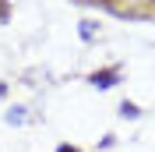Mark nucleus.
<instances>
[{"label": "nucleus", "instance_id": "obj_1", "mask_svg": "<svg viewBox=\"0 0 155 152\" xmlns=\"http://www.w3.org/2000/svg\"><path fill=\"white\" fill-rule=\"evenodd\" d=\"M116 81H120V64L102 67V71H92V74H88V85H92V88H113Z\"/></svg>", "mask_w": 155, "mask_h": 152}, {"label": "nucleus", "instance_id": "obj_2", "mask_svg": "<svg viewBox=\"0 0 155 152\" xmlns=\"http://www.w3.org/2000/svg\"><path fill=\"white\" fill-rule=\"evenodd\" d=\"M120 117H124V120H137V117H141V106H134V103H120Z\"/></svg>", "mask_w": 155, "mask_h": 152}, {"label": "nucleus", "instance_id": "obj_3", "mask_svg": "<svg viewBox=\"0 0 155 152\" xmlns=\"http://www.w3.org/2000/svg\"><path fill=\"white\" fill-rule=\"evenodd\" d=\"M95 21H81V39H85V43H92V39H95Z\"/></svg>", "mask_w": 155, "mask_h": 152}, {"label": "nucleus", "instance_id": "obj_4", "mask_svg": "<svg viewBox=\"0 0 155 152\" xmlns=\"http://www.w3.org/2000/svg\"><path fill=\"white\" fill-rule=\"evenodd\" d=\"M7 124H25V106H14V110H7Z\"/></svg>", "mask_w": 155, "mask_h": 152}, {"label": "nucleus", "instance_id": "obj_5", "mask_svg": "<svg viewBox=\"0 0 155 152\" xmlns=\"http://www.w3.org/2000/svg\"><path fill=\"white\" fill-rule=\"evenodd\" d=\"M7 18H11V4L0 0V25H7Z\"/></svg>", "mask_w": 155, "mask_h": 152}, {"label": "nucleus", "instance_id": "obj_6", "mask_svg": "<svg viewBox=\"0 0 155 152\" xmlns=\"http://www.w3.org/2000/svg\"><path fill=\"white\" fill-rule=\"evenodd\" d=\"M57 152H81L78 145H71V142H64V145H57Z\"/></svg>", "mask_w": 155, "mask_h": 152}, {"label": "nucleus", "instance_id": "obj_7", "mask_svg": "<svg viewBox=\"0 0 155 152\" xmlns=\"http://www.w3.org/2000/svg\"><path fill=\"white\" fill-rule=\"evenodd\" d=\"M4 92H7V85H0V99H4Z\"/></svg>", "mask_w": 155, "mask_h": 152}]
</instances>
